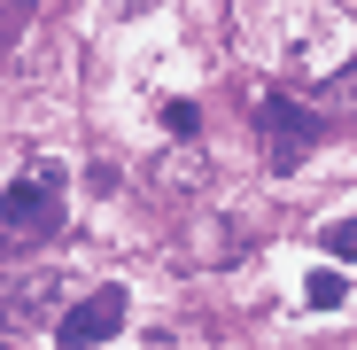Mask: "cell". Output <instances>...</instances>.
Listing matches in <instances>:
<instances>
[{
	"instance_id": "6da1fadb",
	"label": "cell",
	"mask_w": 357,
	"mask_h": 350,
	"mask_svg": "<svg viewBox=\"0 0 357 350\" xmlns=\"http://www.w3.org/2000/svg\"><path fill=\"white\" fill-rule=\"evenodd\" d=\"M0 233H8V242H47V233H63V171L54 163L24 171L16 187H0Z\"/></svg>"
},
{
	"instance_id": "7a4b0ae2",
	"label": "cell",
	"mask_w": 357,
	"mask_h": 350,
	"mask_svg": "<svg viewBox=\"0 0 357 350\" xmlns=\"http://www.w3.org/2000/svg\"><path fill=\"white\" fill-rule=\"evenodd\" d=\"M257 133H264V163H272V171H295V163H303V156L326 140V125H319L303 101H287V94H264Z\"/></svg>"
},
{
	"instance_id": "3957f363",
	"label": "cell",
	"mask_w": 357,
	"mask_h": 350,
	"mask_svg": "<svg viewBox=\"0 0 357 350\" xmlns=\"http://www.w3.org/2000/svg\"><path fill=\"white\" fill-rule=\"evenodd\" d=\"M125 319H132V296H125V288H93L86 304H70L63 319H54V342H63V350H101Z\"/></svg>"
},
{
	"instance_id": "277c9868",
	"label": "cell",
	"mask_w": 357,
	"mask_h": 350,
	"mask_svg": "<svg viewBox=\"0 0 357 350\" xmlns=\"http://www.w3.org/2000/svg\"><path fill=\"white\" fill-rule=\"evenodd\" d=\"M54 304H63V272L39 265V272H24V280L0 288V327H31V319H47Z\"/></svg>"
},
{
	"instance_id": "5b68a950",
	"label": "cell",
	"mask_w": 357,
	"mask_h": 350,
	"mask_svg": "<svg viewBox=\"0 0 357 350\" xmlns=\"http://www.w3.org/2000/svg\"><path fill=\"white\" fill-rule=\"evenodd\" d=\"M195 180H202V163H195V156H178V163L163 156V163H155V187H163V195H187Z\"/></svg>"
},
{
	"instance_id": "8992f818",
	"label": "cell",
	"mask_w": 357,
	"mask_h": 350,
	"mask_svg": "<svg viewBox=\"0 0 357 350\" xmlns=\"http://www.w3.org/2000/svg\"><path fill=\"white\" fill-rule=\"evenodd\" d=\"M303 296H311L319 312H334V304L349 296V288H342V272H311V280H303Z\"/></svg>"
},
{
	"instance_id": "52a82bcc",
	"label": "cell",
	"mask_w": 357,
	"mask_h": 350,
	"mask_svg": "<svg viewBox=\"0 0 357 350\" xmlns=\"http://www.w3.org/2000/svg\"><path fill=\"white\" fill-rule=\"evenodd\" d=\"M319 249H326V257H357V226H349V218H334V226L319 233Z\"/></svg>"
},
{
	"instance_id": "ba28073f",
	"label": "cell",
	"mask_w": 357,
	"mask_h": 350,
	"mask_svg": "<svg viewBox=\"0 0 357 350\" xmlns=\"http://www.w3.org/2000/svg\"><path fill=\"white\" fill-rule=\"evenodd\" d=\"M163 125H171L178 140H195V101H171V109H163Z\"/></svg>"
},
{
	"instance_id": "9c48e42d",
	"label": "cell",
	"mask_w": 357,
	"mask_h": 350,
	"mask_svg": "<svg viewBox=\"0 0 357 350\" xmlns=\"http://www.w3.org/2000/svg\"><path fill=\"white\" fill-rule=\"evenodd\" d=\"M31 8H39V0H8V16H0V39H8V31H16V24L31 16Z\"/></svg>"
},
{
	"instance_id": "30bf717a",
	"label": "cell",
	"mask_w": 357,
	"mask_h": 350,
	"mask_svg": "<svg viewBox=\"0 0 357 350\" xmlns=\"http://www.w3.org/2000/svg\"><path fill=\"white\" fill-rule=\"evenodd\" d=\"M125 8H132V16H140V8H155V0H125Z\"/></svg>"
},
{
	"instance_id": "8fae6325",
	"label": "cell",
	"mask_w": 357,
	"mask_h": 350,
	"mask_svg": "<svg viewBox=\"0 0 357 350\" xmlns=\"http://www.w3.org/2000/svg\"><path fill=\"white\" fill-rule=\"evenodd\" d=\"M0 257H8V233H0Z\"/></svg>"
}]
</instances>
